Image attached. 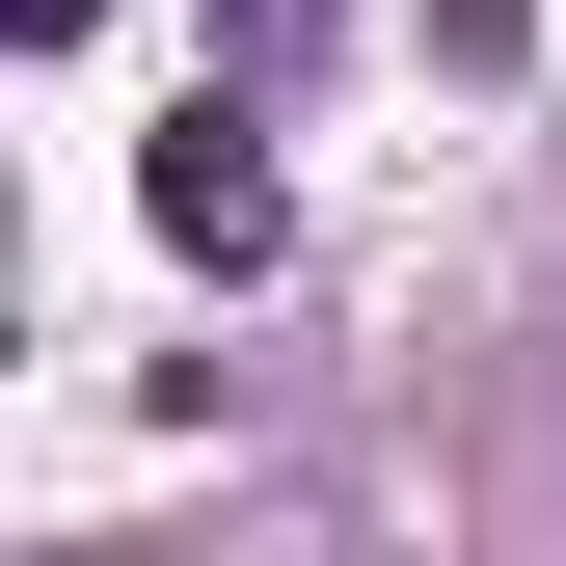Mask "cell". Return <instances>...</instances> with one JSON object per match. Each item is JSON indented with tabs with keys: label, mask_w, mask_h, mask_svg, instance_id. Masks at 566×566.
<instances>
[{
	"label": "cell",
	"mask_w": 566,
	"mask_h": 566,
	"mask_svg": "<svg viewBox=\"0 0 566 566\" xmlns=\"http://www.w3.org/2000/svg\"><path fill=\"white\" fill-rule=\"evenodd\" d=\"M82 28H108V0H28V54H82Z\"/></svg>",
	"instance_id": "obj_3"
},
{
	"label": "cell",
	"mask_w": 566,
	"mask_h": 566,
	"mask_svg": "<svg viewBox=\"0 0 566 566\" xmlns=\"http://www.w3.org/2000/svg\"><path fill=\"white\" fill-rule=\"evenodd\" d=\"M324 54V0H217V82H297Z\"/></svg>",
	"instance_id": "obj_2"
},
{
	"label": "cell",
	"mask_w": 566,
	"mask_h": 566,
	"mask_svg": "<svg viewBox=\"0 0 566 566\" xmlns=\"http://www.w3.org/2000/svg\"><path fill=\"white\" fill-rule=\"evenodd\" d=\"M135 217H163L189 270H270V217H297V189H270V82H189L163 163H135Z\"/></svg>",
	"instance_id": "obj_1"
}]
</instances>
